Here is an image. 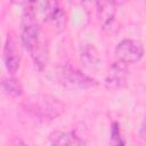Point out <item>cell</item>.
<instances>
[{
  "label": "cell",
  "mask_w": 146,
  "mask_h": 146,
  "mask_svg": "<svg viewBox=\"0 0 146 146\" xmlns=\"http://www.w3.org/2000/svg\"><path fill=\"white\" fill-rule=\"evenodd\" d=\"M21 41L24 48L31 54L35 65L42 68L46 65V51L40 39V29L35 14L26 7L21 22Z\"/></svg>",
  "instance_id": "1"
},
{
  "label": "cell",
  "mask_w": 146,
  "mask_h": 146,
  "mask_svg": "<svg viewBox=\"0 0 146 146\" xmlns=\"http://www.w3.org/2000/svg\"><path fill=\"white\" fill-rule=\"evenodd\" d=\"M25 110L35 120L49 122L60 116L65 111V106L58 98L50 95L36 94L25 100Z\"/></svg>",
  "instance_id": "2"
},
{
  "label": "cell",
  "mask_w": 146,
  "mask_h": 146,
  "mask_svg": "<svg viewBox=\"0 0 146 146\" xmlns=\"http://www.w3.org/2000/svg\"><path fill=\"white\" fill-rule=\"evenodd\" d=\"M54 75L59 84L68 89L86 90L96 86V81L92 78L70 66L58 67Z\"/></svg>",
  "instance_id": "3"
},
{
  "label": "cell",
  "mask_w": 146,
  "mask_h": 146,
  "mask_svg": "<svg viewBox=\"0 0 146 146\" xmlns=\"http://www.w3.org/2000/svg\"><path fill=\"white\" fill-rule=\"evenodd\" d=\"M114 54L116 60H120L124 64H133L143 58L145 54V48L139 40L124 39L116 44Z\"/></svg>",
  "instance_id": "4"
},
{
  "label": "cell",
  "mask_w": 146,
  "mask_h": 146,
  "mask_svg": "<svg viewBox=\"0 0 146 146\" xmlns=\"http://www.w3.org/2000/svg\"><path fill=\"white\" fill-rule=\"evenodd\" d=\"M128 64H124L120 60H116L108 70V73L105 78V86L107 88H121L125 84L129 71L127 67Z\"/></svg>",
  "instance_id": "5"
},
{
  "label": "cell",
  "mask_w": 146,
  "mask_h": 146,
  "mask_svg": "<svg viewBox=\"0 0 146 146\" xmlns=\"http://www.w3.org/2000/svg\"><path fill=\"white\" fill-rule=\"evenodd\" d=\"M117 0H96L95 7L98 21L104 30L108 29L114 22Z\"/></svg>",
  "instance_id": "6"
},
{
  "label": "cell",
  "mask_w": 146,
  "mask_h": 146,
  "mask_svg": "<svg viewBox=\"0 0 146 146\" xmlns=\"http://www.w3.org/2000/svg\"><path fill=\"white\" fill-rule=\"evenodd\" d=\"M3 62L7 71L11 75H14L19 68V63H21L19 51L17 49L15 40L11 36L7 38L3 47Z\"/></svg>",
  "instance_id": "7"
},
{
  "label": "cell",
  "mask_w": 146,
  "mask_h": 146,
  "mask_svg": "<svg viewBox=\"0 0 146 146\" xmlns=\"http://www.w3.org/2000/svg\"><path fill=\"white\" fill-rule=\"evenodd\" d=\"M49 143L56 146H78L87 144L86 140L72 131H55L49 136Z\"/></svg>",
  "instance_id": "8"
},
{
  "label": "cell",
  "mask_w": 146,
  "mask_h": 146,
  "mask_svg": "<svg viewBox=\"0 0 146 146\" xmlns=\"http://www.w3.org/2000/svg\"><path fill=\"white\" fill-rule=\"evenodd\" d=\"M80 59L82 64L88 68H96L100 63L99 54L91 43H84L81 47Z\"/></svg>",
  "instance_id": "9"
},
{
  "label": "cell",
  "mask_w": 146,
  "mask_h": 146,
  "mask_svg": "<svg viewBox=\"0 0 146 146\" xmlns=\"http://www.w3.org/2000/svg\"><path fill=\"white\" fill-rule=\"evenodd\" d=\"M2 89L5 94H7L10 97H19L23 94V87L19 80L13 76L2 80Z\"/></svg>",
  "instance_id": "10"
},
{
  "label": "cell",
  "mask_w": 146,
  "mask_h": 146,
  "mask_svg": "<svg viewBox=\"0 0 146 146\" xmlns=\"http://www.w3.org/2000/svg\"><path fill=\"white\" fill-rule=\"evenodd\" d=\"M50 0H27V7L36 15H46L49 10Z\"/></svg>",
  "instance_id": "11"
},
{
  "label": "cell",
  "mask_w": 146,
  "mask_h": 146,
  "mask_svg": "<svg viewBox=\"0 0 146 146\" xmlns=\"http://www.w3.org/2000/svg\"><path fill=\"white\" fill-rule=\"evenodd\" d=\"M110 143H111L112 145H124V144H125V140L123 139V137H122V135H121L120 124H119L117 122H115V121L112 123Z\"/></svg>",
  "instance_id": "12"
},
{
  "label": "cell",
  "mask_w": 146,
  "mask_h": 146,
  "mask_svg": "<svg viewBox=\"0 0 146 146\" xmlns=\"http://www.w3.org/2000/svg\"><path fill=\"white\" fill-rule=\"evenodd\" d=\"M72 2H74V3H81L82 5V0H71Z\"/></svg>",
  "instance_id": "13"
},
{
  "label": "cell",
  "mask_w": 146,
  "mask_h": 146,
  "mask_svg": "<svg viewBox=\"0 0 146 146\" xmlns=\"http://www.w3.org/2000/svg\"><path fill=\"white\" fill-rule=\"evenodd\" d=\"M144 2H145V5H146V0H144Z\"/></svg>",
  "instance_id": "14"
},
{
  "label": "cell",
  "mask_w": 146,
  "mask_h": 146,
  "mask_svg": "<svg viewBox=\"0 0 146 146\" xmlns=\"http://www.w3.org/2000/svg\"><path fill=\"white\" fill-rule=\"evenodd\" d=\"M143 129H145V130H146V128H143Z\"/></svg>",
  "instance_id": "15"
}]
</instances>
